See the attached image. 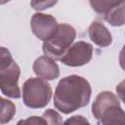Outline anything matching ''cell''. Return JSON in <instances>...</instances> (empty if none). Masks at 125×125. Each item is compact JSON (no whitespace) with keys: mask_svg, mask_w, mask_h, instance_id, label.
Wrapping results in <instances>:
<instances>
[{"mask_svg":"<svg viewBox=\"0 0 125 125\" xmlns=\"http://www.w3.org/2000/svg\"><path fill=\"white\" fill-rule=\"evenodd\" d=\"M76 36L75 29L66 23L59 24L57 31L54 35L45 40L43 43V53L45 56L53 60H61Z\"/></svg>","mask_w":125,"mask_h":125,"instance_id":"4","label":"cell"},{"mask_svg":"<svg viewBox=\"0 0 125 125\" xmlns=\"http://www.w3.org/2000/svg\"><path fill=\"white\" fill-rule=\"evenodd\" d=\"M10 0H0V4L1 5H3V4H5V3H7V2H9Z\"/></svg>","mask_w":125,"mask_h":125,"instance_id":"19","label":"cell"},{"mask_svg":"<svg viewBox=\"0 0 125 125\" xmlns=\"http://www.w3.org/2000/svg\"><path fill=\"white\" fill-rule=\"evenodd\" d=\"M125 0H89L91 7L98 14L105 15Z\"/></svg>","mask_w":125,"mask_h":125,"instance_id":"11","label":"cell"},{"mask_svg":"<svg viewBox=\"0 0 125 125\" xmlns=\"http://www.w3.org/2000/svg\"><path fill=\"white\" fill-rule=\"evenodd\" d=\"M119 64L123 70H125V45L119 53Z\"/></svg>","mask_w":125,"mask_h":125,"instance_id":"18","label":"cell"},{"mask_svg":"<svg viewBox=\"0 0 125 125\" xmlns=\"http://www.w3.org/2000/svg\"><path fill=\"white\" fill-rule=\"evenodd\" d=\"M42 117L47 122V124H62V123L61 115L53 109H47L44 112Z\"/></svg>","mask_w":125,"mask_h":125,"instance_id":"14","label":"cell"},{"mask_svg":"<svg viewBox=\"0 0 125 125\" xmlns=\"http://www.w3.org/2000/svg\"><path fill=\"white\" fill-rule=\"evenodd\" d=\"M52 97L51 86L43 78H29L22 86L23 104L30 108L46 106Z\"/></svg>","mask_w":125,"mask_h":125,"instance_id":"5","label":"cell"},{"mask_svg":"<svg viewBox=\"0 0 125 125\" xmlns=\"http://www.w3.org/2000/svg\"><path fill=\"white\" fill-rule=\"evenodd\" d=\"M30 26L33 34L40 40L45 41L54 35L59 27V24L53 16L36 13L31 18Z\"/></svg>","mask_w":125,"mask_h":125,"instance_id":"7","label":"cell"},{"mask_svg":"<svg viewBox=\"0 0 125 125\" xmlns=\"http://www.w3.org/2000/svg\"><path fill=\"white\" fill-rule=\"evenodd\" d=\"M116 93L120 100L125 104V79L116 86Z\"/></svg>","mask_w":125,"mask_h":125,"instance_id":"17","label":"cell"},{"mask_svg":"<svg viewBox=\"0 0 125 125\" xmlns=\"http://www.w3.org/2000/svg\"><path fill=\"white\" fill-rule=\"evenodd\" d=\"M90 83L82 76L69 75L60 80L54 96V105L64 114L87 105L91 99Z\"/></svg>","mask_w":125,"mask_h":125,"instance_id":"1","label":"cell"},{"mask_svg":"<svg viewBox=\"0 0 125 125\" xmlns=\"http://www.w3.org/2000/svg\"><path fill=\"white\" fill-rule=\"evenodd\" d=\"M19 124H47V122L44 120L43 117H37V116H31L27 118L26 120H21L19 121Z\"/></svg>","mask_w":125,"mask_h":125,"instance_id":"15","label":"cell"},{"mask_svg":"<svg viewBox=\"0 0 125 125\" xmlns=\"http://www.w3.org/2000/svg\"><path fill=\"white\" fill-rule=\"evenodd\" d=\"M64 123L65 124H86V123L89 124V121L81 115H75L70 119H67Z\"/></svg>","mask_w":125,"mask_h":125,"instance_id":"16","label":"cell"},{"mask_svg":"<svg viewBox=\"0 0 125 125\" xmlns=\"http://www.w3.org/2000/svg\"><path fill=\"white\" fill-rule=\"evenodd\" d=\"M16 112L15 104L4 98H1V113H0V123L5 124L12 120Z\"/></svg>","mask_w":125,"mask_h":125,"instance_id":"12","label":"cell"},{"mask_svg":"<svg viewBox=\"0 0 125 125\" xmlns=\"http://www.w3.org/2000/svg\"><path fill=\"white\" fill-rule=\"evenodd\" d=\"M33 70L38 77L45 80H54L60 75V68L55 60L47 56H42L35 60L33 62Z\"/></svg>","mask_w":125,"mask_h":125,"instance_id":"8","label":"cell"},{"mask_svg":"<svg viewBox=\"0 0 125 125\" xmlns=\"http://www.w3.org/2000/svg\"><path fill=\"white\" fill-rule=\"evenodd\" d=\"M104 20L112 26H121L125 23V1L104 15Z\"/></svg>","mask_w":125,"mask_h":125,"instance_id":"10","label":"cell"},{"mask_svg":"<svg viewBox=\"0 0 125 125\" xmlns=\"http://www.w3.org/2000/svg\"><path fill=\"white\" fill-rule=\"evenodd\" d=\"M89 37L94 44L100 47H107L112 42V36L108 29L99 21H93L88 29Z\"/></svg>","mask_w":125,"mask_h":125,"instance_id":"9","label":"cell"},{"mask_svg":"<svg viewBox=\"0 0 125 125\" xmlns=\"http://www.w3.org/2000/svg\"><path fill=\"white\" fill-rule=\"evenodd\" d=\"M92 56V45L84 41H78L69 47V49L61 59V62L68 66H81L88 63L91 61Z\"/></svg>","mask_w":125,"mask_h":125,"instance_id":"6","label":"cell"},{"mask_svg":"<svg viewBox=\"0 0 125 125\" xmlns=\"http://www.w3.org/2000/svg\"><path fill=\"white\" fill-rule=\"evenodd\" d=\"M58 0H31L30 5L36 11H43L56 5Z\"/></svg>","mask_w":125,"mask_h":125,"instance_id":"13","label":"cell"},{"mask_svg":"<svg viewBox=\"0 0 125 125\" xmlns=\"http://www.w3.org/2000/svg\"><path fill=\"white\" fill-rule=\"evenodd\" d=\"M94 117L102 124H125V112L117 97L109 91L101 92L92 104Z\"/></svg>","mask_w":125,"mask_h":125,"instance_id":"2","label":"cell"},{"mask_svg":"<svg viewBox=\"0 0 125 125\" xmlns=\"http://www.w3.org/2000/svg\"><path fill=\"white\" fill-rule=\"evenodd\" d=\"M20 67L13 60L11 53L4 47L0 48V86L5 96L13 99L21 97L19 88Z\"/></svg>","mask_w":125,"mask_h":125,"instance_id":"3","label":"cell"}]
</instances>
